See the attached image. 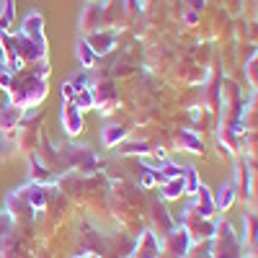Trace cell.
<instances>
[{"label": "cell", "mask_w": 258, "mask_h": 258, "mask_svg": "<svg viewBox=\"0 0 258 258\" xmlns=\"http://www.w3.org/2000/svg\"><path fill=\"white\" fill-rule=\"evenodd\" d=\"M188 212H194L197 217H204V220H209L212 214H214V197L209 194L207 186L199 183V188H197V199H194V204L188 207Z\"/></svg>", "instance_id": "3"}, {"label": "cell", "mask_w": 258, "mask_h": 258, "mask_svg": "<svg viewBox=\"0 0 258 258\" xmlns=\"http://www.w3.org/2000/svg\"><path fill=\"white\" fill-rule=\"evenodd\" d=\"M62 96H64V101H73V96H75V88H73L70 83H64V85H62Z\"/></svg>", "instance_id": "18"}, {"label": "cell", "mask_w": 258, "mask_h": 258, "mask_svg": "<svg viewBox=\"0 0 258 258\" xmlns=\"http://www.w3.org/2000/svg\"><path fill=\"white\" fill-rule=\"evenodd\" d=\"M73 103H75V109H78V111H88V109H93V93H91V88L78 91V93L73 96Z\"/></svg>", "instance_id": "14"}, {"label": "cell", "mask_w": 258, "mask_h": 258, "mask_svg": "<svg viewBox=\"0 0 258 258\" xmlns=\"http://www.w3.org/2000/svg\"><path fill=\"white\" fill-rule=\"evenodd\" d=\"M78 57H80L83 70H91V68H93V62H96V52L88 47V41H78Z\"/></svg>", "instance_id": "13"}, {"label": "cell", "mask_w": 258, "mask_h": 258, "mask_svg": "<svg viewBox=\"0 0 258 258\" xmlns=\"http://www.w3.org/2000/svg\"><path fill=\"white\" fill-rule=\"evenodd\" d=\"M11 91V103L18 109H29V106L39 103L47 96V78L36 75L34 70H21L13 73V80L8 85Z\"/></svg>", "instance_id": "1"}, {"label": "cell", "mask_w": 258, "mask_h": 258, "mask_svg": "<svg viewBox=\"0 0 258 258\" xmlns=\"http://www.w3.org/2000/svg\"><path fill=\"white\" fill-rule=\"evenodd\" d=\"M183 194H197V188H199V178H197V170L194 168H186L183 170Z\"/></svg>", "instance_id": "15"}, {"label": "cell", "mask_w": 258, "mask_h": 258, "mask_svg": "<svg viewBox=\"0 0 258 258\" xmlns=\"http://www.w3.org/2000/svg\"><path fill=\"white\" fill-rule=\"evenodd\" d=\"M62 124L68 129V135H80L83 132V119H80V111L75 109V103L68 101L62 109Z\"/></svg>", "instance_id": "6"}, {"label": "cell", "mask_w": 258, "mask_h": 258, "mask_svg": "<svg viewBox=\"0 0 258 258\" xmlns=\"http://www.w3.org/2000/svg\"><path fill=\"white\" fill-rule=\"evenodd\" d=\"M155 255H158V240H155V235L153 232H142L137 248L132 250V255H129V258H155Z\"/></svg>", "instance_id": "7"}, {"label": "cell", "mask_w": 258, "mask_h": 258, "mask_svg": "<svg viewBox=\"0 0 258 258\" xmlns=\"http://www.w3.org/2000/svg\"><path fill=\"white\" fill-rule=\"evenodd\" d=\"M124 137H126V129H124V126L111 124V126H106V129H103V145H106V147H114V145H119Z\"/></svg>", "instance_id": "11"}, {"label": "cell", "mask_w": 258, "mask_h": 258, "mask_svg": "<svg viewBox=\"0 0 258 258\" xmlns=\"http://www.w3.org/2000/svg\"><path fill=\"white\" fill-rule=\"evenodd\" d=\"M163 253H168L170 258H183L188 245H191V238H188V232L183 227H173L165 238H163Z\"/></svg>", "instance_id": "2"}, {"label": "cell", "mask_w": 258, "mask_h": 258, "mask_svg": "<svg viewBox=\"0 0 258 258\" xmlns=\"http://www.w3.org/2000/svg\"><path fill=\"white\" fill-rule=\"evenodd\" d=\"M114 41H116V31H93L88 36V47L96 52V54H109L114 49Z\"/></svg>", "instance_id": "5"}, {"label": "cell", "mask_w": 258, "mask_h": 258, "mask_svg": "<svg viewBox=\"0 0 258 258\" xmlns=\"http://www.w3.org/2000/svg\"><path fill=\"white\" fill-rule=\"evenodd\" d=\"M24 119V109H18L13 103H6L3 109H0V132H11L16 129V124Z\"/></svg>", "instance_id": "8"}, {"label": "cell", "mask_w": 258, "mask_h": 258, "mask_svg": "<svg viewBox=\"0 0 258 258\" xmlns=\"http://www.w3.org/2000/svg\"><path fill=\"white\" fill-rule=\"evenodd\" d=\"M44 18H41L39 13H29L26 16V21H24V29H21V34H24L26 39H31V41H36V44H41V47H47V39H44Z\"/></svg>", "instance_id": "4"}, {"label": "cell", "mask_w": 258, "mask_h": 258, "mask_svg": "<svg viewBox=\"0 0 258 258\" xmlns=\"http://www.w3.org/2000/svg\"><path fill=\"white\" fill-rule=\"evenodd\" d=\"M245 222H248L245 240H248V243H258V214H248Z\"/></svg>", "instance_id": "17"}, {"label": "cell", "mask_w": 258, "mask_h": 258, "mask_svg": "<svg viewBox=\"0 0 258 258\" xmlns=\"http://www.w3.org/2000/svg\"><path fill=\"white\" fill-rule=\"evenodd\" d=\"M232 202H235V181H227V183L220 188L217 197H214V209L227 212V209L232 207Z\"/></svg>", "instance_id": "9"}, {"label": "cell", "mask_w": 258, "mask_h": 258, "mask_svg": "<svg viewBox=\"0 0 258 258\" xmlns=\"http://www.w3.org/2000/svg\"><path fill=\"white\" fill-rule=\"evenodd\" d=\"M160 191H163V199H178L183 194V176L181 178H168Z\"/></svg>", "instance_id": "12"}, {"label": "cell", "mask_w": 258, "mask_h": 258, "mask_svg": "<svg viewBox=\"0 0 258 258\" xmlns=\"http://www.w3.org/2000/svg\"><path fill=\"white\" fill-rule=\"evenodd\" d=\"M176 142H178L181 150H188V153H202L204 150V142L194 135L191 129H181V135L176 137Z\"/></svg>", "instance_id": "10"}, {"label": "cell", "mask_w": 258, "mask_h": 258, "mask_svg": "<svg viewBox=\"0 0 258 258\" xmlns=\"http://www.w3.org/2000/svg\"><path fill=\"white\" fill-rule=\"evenodd\" d=\"M11 24H13V0H6V8L0 13V34L8 31Z\"/></svg>", "instance_id": "16"}]
</instances>
